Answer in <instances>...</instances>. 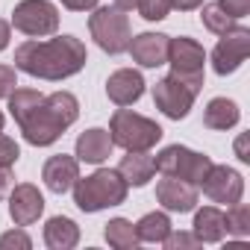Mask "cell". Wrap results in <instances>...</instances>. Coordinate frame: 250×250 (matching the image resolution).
I'll use <instances>...</instances> for the list:
<instances>
[{"label": "cell", "instance_id": "30bf717a", "mask_svg": "<svg viewBox=\"0 0 250 250\" xmlns=\"http://www.w3.org/2000/svg\"><path fill=\"white\" fill-rule=\"evenodd\" d=\"M194 91L186 85V83H180L177 77H162L156 85H153V103H156V109L165 115V118H171V121H183L188 112H191V106H194Z\"/></svg>", "mask_w": 250, "mask_h": 250}, {"label": "cell", "instance_id": "8d00e7d4", "mask_svg": "<svg viewBox=\"0 0 250 250\" xmlns=\"http://www.w3.org/2000/svg\"><path fill=\"white\" fill-rule=\"evenodd\" d=\"M115 6H118V9H124V12H130V9H136V6H139V0H115Z\"/></svg>", "mask_w": 250, "mask_h": 250}, {"label": "cell", "instance_id": "9a60e30c", "mask_svg": "<svg viewBox=\"0 0 250 250\" xmlns=\"http://www.w3.org/2000/svg\"><path fill=\"white\" fill-rule=\"evenodd\" d=\"M77 177H80V159H77V156H68V153L50 156V159L44 162V168H42V180H44V186H47L53 194L71 191L74 183H77Z\"/></svg>", "mask_w": 250, "mask_h": 250}, {"label": "cell", "instance_id": "4316f807", "mask_svg": "<svg viewBox=\"0 0 250 250\" xmlns=\"http://www.w3.org/2000/svg\"><path fill=\"white\" fill-rule=\"evenodd\" d=\"M30 247H33V238L24 229H9L0 235V250H30Z\"/></svg>", "mask_w": 250, "mask_h": 250}, {"label": "cell", "instance_id": "5bb4252c", "mask_svg": "<svg viewBox=\"0 0 250 250\" xmlns=\"http://www.w3.org/2000/svg\"><path fill=\"white\" fill-rule=\"evenodd\" d=\"M168 39L171 36H165V33H139L130 39L127 53L142 68H159L168 59Z\"/></svg>", "mask_w": 250, "mask_h": 250}, {"label": "cell", "instance_id": "7c38bea8", "mask_svg": "<svg viewBox=\"0 0 250 250\" xmlns=\"http://www.w3.org/2000/svg\"><path fill=\"white\" fill-rule=\"evenodd\" d=\"M44 212V197L33 183H21L15 188H9V215L15 221V227H30L42 218Z\"/></svg>", "mask_w": 250, "mask_h": 250}, {"label": "cell", "instance_id": "4dcf8cb0", "mask_svg": "<svg viewBox=\"0 0 250 250\" xmlns=\"http://www.w3.org/2000/svg\"><path fill=\"white\" fill-rule=\"evenodd\" d=\"M218 6L229 15V18H235V21H241L247 12H250V0H218Z\"/></svg>", "mask_w": 250, "mask_h": 250}, {"label": "cell", "instance_id": "f1b7e54d", "mask_svg": "<svg viewBox=\"0 0 250 250\" xmlns=\"http://www.w3.org/2000/svg\"><path fill=\"white\" fill-rule=\"evenodd\" d=\"M18 156H21V147H18V142L12 139V136H6V133H0V165H15L18 162Z\"/></svg>", "mask_w": 250, "mask_h": 250}, {"label": "cell", "instance_id": "e0dca14e", "mask_svg": "<svg viewBox=\"0 0 250 250\" xmlns=\"http://www.w3.org/2000/svg\"><path fill=\"white\" fill-rule=\"evenodd\" d=\"M112 136H109V130H100V127H91V130H85L80 139H77V159L80 162H88V165H100L103 159H109V153H112Z\"/></svg>", "mask_w": 250, "mask_h": 250}, {"label": "cell", "instance_id": "484cf974", "mask_svg": "<svg viewBox=\"0 0 250 250\" xmlns=\"http://www.w3.org/2000/svg\"><path fill=\"white\" fill-rule=\"evenodd\" d=\"M139 15L145 18V21H162V18H168V12H171V6H168V0H139Z\"/></svg>", "mask_w": 250, "mask_h": 250}, {"label": "cell", "instance_id": "44dd1931", "mask_svg": "<svg viewBox=\"0 0 250 250\" xmlns=\"http://www.w3.org/2000/svg\"><path fill=\"white\" fill-rule=\"evenodd\" d=\"M238 118H241V112H238L235 100H227V97H212L206 103V109H203V124L209 130L227 133V130H232L238 124Z\"/></svg>", "mask_w": 250, "mask_h": 250}, {"label": "cell", "instance_id": "603a6c76", "mask_svg": "<svg viewBox=\"0 0 250 250\" xmlns=\"http://www.w3.org/2000/svg\"><path fill=\"white\" fill-rule=\"evenodd\" d=\"M103 235H106L109 247H115V250H136V247L142 244L139 235H136V224L127 221V218H112V221L106 224Z\"/></svg>", "mask_w": 250, "mask_h": 250}, {"label": "cell", "instance_id": "7402d4cb", "mask_svg": "<svg viewBox=\"0 0 250 250\" xmlns=\"http://www.w3.org/2000/svg\"><path fill=\"white\" fill-rule=\"evenodd\" d=\"M171 229H174V224H171V218H168L165 212H147V215L136 224L139 241H147V244H162Z\"/></svg>", "mask_w": 250, "mask_h": 250}, {"label": "cell", "instance_id": "5b68a950", "mask_svg": "<svg viewBox=\"0 0 250 250\" xmlns=\"http://www.w3.org/2000/svg\"><path fill=\"white\" fill-rule=\"evenodd\" d=\"M88 33L97 42V47L109 56L127 53L130 39H133L130 18L118 6H94V15H88Z\"/></svg>", "mask_w": 250, "mask_h": 250}, {"label": "cell", "instance_id": "6da1fadb", "mask_svg": "<svg viewBox=\"0 0 250 250\" xmlns=\"http://www.w3.org/2000/svg\"><path fill=\"white\" fill-rule=\"evenodd\" d=\"M9 115L33 147H47L80 118V103L71 91L44 97L36 88H15L9 94Z\"/></svg>", "mask_w": 250, "mask_h": 250}, {"label": "cell", "instance_id": "ba28073f", "mask_svg": "<svg viewBox=\"0 0 250 250\" xmlns=\"http://www.w3.org/2000/svg\"><path fill=\"white\" fill-rule=\"evenodd\" d=\"M12 27L33 39L53 36L59 30V9L50 0H21L12 9Z\"/></svg>", "mask_w": 250, "mask_h": 250}, {"label": "cell", "instance_id": "83f0119b", "mask_svg": "<svg viewBox=\"0 0 250 250\" xmlns=\"http://www.w3.org/2000/svg\"><path fill=\"white\" fill-rule=\"evenodd\" d=\"M168 250H191V247H200V238L194 235V232H168L165 235V241H162Z\"/></svg>", "mask_w": 250, "mask_h": 250}, {"label": "cell", "instance_id": "52a82bcc", "mask_svg": "<svg viewBox=\"0 0 250 250\" xmlns=\"http://www.w3.org/2000/svg\"><path fill=\"white\" fill-rule=\"evenodd\" d=\"M153 165L159 174L165 177H177V180H186L191 186H200L203 177L209 174L212 168V159L206 153H197V150H188L183 145H168L162 147L156 156H153Z\"/></svg>", "mask_w": 250, "mask_h": 250}, {"label": "cell", "instance_id": "8fae6325", "mask_svg": "<svg viewBox=\"0 0 250 250\" xmlns=\"http://www.w3.org/2000/svg\"><path fill=\"white\" fill-rule=\"evenodd\" d=\"M200 188H203V194H206L209 200L224 203V206H232V203H238L241 194H244V177H241L235 168H229V165H215V162H212V168H209V174L203 177Z\"/></svg>", "mask_w": 250, "mask_h": 250}, {"label": "cell", "instance_id": "1f68e13d", "mask_svg": "<svg viewBox=\"0 0 250 250\" xmlns=\"http://www.w3.org/2000/svg\"><path fill=\"white\" fill-rule=\"evenodd\" d=\"M100 3V0H62V6L71 9V12H88Z\"/></svg>", "mask_w": 250, "mask_h": 250}, {"label": "cell", "instance_id": "d4e9b609", "mask_svg": "<svg viewBox=\"0 0 250 250\" xmlns=\"http://www.w3.org/2000/svg\"><path fill=\"white\" fill-rule=\"evenodd\" d=\"M224 227H227L229 235L247 238V235H250V209H247L241 200L232 203V206H227V212H224Z\"/></svg>", "mask_w": 250, "mask_h": 250}, {"label": "cell", "instance_id": "d6a6232c", "mask_svg": "<svg viewBox=\"0 0 250 250\" xmlns=\"http://www.w3.org/2000/svg\"><path fill=\"white\" fill-rule=\"evenodd\" d=\"M12 188V168L9 165H0V200H3Z\"/></svg>", "mask_w": 250, "mask_h": 250}, {"label": "cell", "instance_id": "d6986e66", "mask_svg": "<svg viewBox=\"0 0 250 250\" xmlns=\"http://www.w3.org/2000/svg\"><path fill=\"white\" fill-rule=\"evenodd\" d=\"M194 235L200 238V244H218L224 235H227V227H224V212L218 206H203L194 212V224H191Z\"/></svg>", "mask_w": 250, "mask_h": 250}, {"label": "cell", "instance_id": "e575fe53", "mask_svg": "<svg viewBox=\"0 0 250 250\" xmlns=\"http://www.w3.org/2000/svg\"><path fill=\"white\" fill-rule=\"evenodd\" d=\"M9 39H12V24L0 18V50L9 47Z\"/></svg>", "mask_w": 250, "mask_h": 250}, {"label": "cell", "instance_id": "ac0fdd59", "mask_svg": "<svg viewBox=\"0 0 250 250\" xmlns=\"http://www.w3.org/2000/svg\"><path fill=\"white\" fill-rule=\"evenodd\" d=\"M118 174L127 180V186H136V188L147 186L153 180V174H156L150 150H127V156H121Z\"/></svg>", "mask_w": 250, "mask_h": 250}, {"label": "cell", "instance_id": "7a4b0ae2", "mask_svg": "<svg viewBox=\"0 0 250 250\" xmlns=\"http://www.w3.org/2000/svg\"><path fill=\"white\" fill-rule=\"evenodd\" d=\"M88 62L85 44L77 36H56L50 42H24L15 47V71H24L39 80H68L80 74Z\"/></svg>", "mask_w": 250, "mask_h": 250}, {"label": "cell", "instance_id": "277c9868", "mask_svg": "<svg viewBox=\"0 0 250 250\" xmlns=\"http://www.w3.org/2000/svg\"><path fill=\"white\" fill-rule=\"evenodd\" d=\"M109 136H112V145L115 147H124V150H150L162 142V127L156 121L121 106L112 112L109 118Z\"/></svg>", "mask_w": 250, "mask_h": 250}, {"label": "cell", "instance_id": "3957f363", "mask_svg": "<svg viewBox=\"0 0 250 250\" xmlns=\"http://www.w3.org/2000/svg\"><path fill=\"white\" fill-rule=\"evenodd\" d=\"M127 180L118 174V168H100L88 177H77L74 183V203L83 209V212H100V209H109V206H121L127 200Z\"/></svg>", "mask_w": 250, "mask_h": 250}, {"label": "cell", "instance_id": "ffe728a7", "mask_svg": "<svg viewBox=\"0 0 250 250\" xmlns=\"http://www.w3.org/2000/svg\"><path fill=\"white\" fill-rule=\"evenodd\" d=\"M44 244L50 250H71L80 244V227L77 221L65 218V215H56L44 224Z\"/></svg>", "mask_w": 250, "mask_h": 250}, {"label": "cell", "instance_id": "74e56055", "mask_svg": "<svg viewBox=\"0 0 250 250\" xmlns=\"http://www.w3.org/2000/svg\"><path fill=\"white\" fill-rule=\"evenodd\" d=\"M3 124H6V118H3V112H0V133H3Z\"/></svg>", "mask_w": 250, "mask_h": 250}, {"label": "cell", "instance_id": "2e32d148", "mask_svg": "<svg viewBox=\"0 0 250 250\" xmlns=\"http://www.w3.org/2000/svg\"><path fill=\"white\" fill-rule=\"evenodd\" d=\"M156 200L168 212H191L197 206V186L162 174V180L156 183Z\"/></svg>", "mask_w": 250, "mask_h": 250}, {"label": "cell", "instance_id": "cb8c5ba5", "mask_svg": "<svg viewBox=\"0 0 250 250\" xmlns=\"http://www.w3.org/2000/svg\"><path fill=\"white\" fill-rule=\"evenodd\" d=\"M200 21H203V27L209 30V33H215V36H221V33H227V30H232L238 21L235 18H229L218 3H200Z\"/></svg>", "mask_w": 250, "mask_h": 250}, {"label": "cell", "instance_id": "9c48e42d", "mask_svg": "<svg viewBox=\"0 0 250 250\" xmlns=\"http://www.w3.org/2000/svg\"><path fill=\"white\" fill-rule=\"evenodd\" d=\"M247 56H250V30L235 24L232 30L221 33V39H218V44H215V50H212V68H215V74H221V77L235 74V71L244 65Z\"/></svg>", "mask_w": 250, "mask_h": 250}, {"label": "cell", "instance_id": "8992f818", "mask_svg": "<svg viewBox=\"0 0 250 250\" xmlns=\"http://www.w3.org/2000/svg\"><path fill=\"white\" fill-rule=\"evenodd\" d=\"M165 65H171V77L186 83L194 94H200V88H203V68H206V50L194 39H188V36L168 39V59H165Z\"/></svg>", "mask_w": 250, "mask_h": 250}, {"label": "cell", "instance_id": "4fadbf2b", "mask_svg": "<svg viewBox=\"0 0 250 250\" xmlns=\"http://www.w3.org/2000/svg\"><path fill=\"white\" fill-rule=\"evenodd\" d=\"M106 94L115 106H133L145 94V77L133 68H118L106 80Z\"/></svg>", "mask_w": 250, "mask_h": 250}, {"label": "cell", "instance_id": "d590c367", "mask_svg": "<svg viewBox=\"0 0 250 250\" xmlns=\"http://www.w3.org/2000/svg\"><path fill=\"white\" fill-rule=\"evenodd\" d=\"M235 156L241 162H250V150H247V136H238L235 139Z\"/></svg>", "mask_w": 250, "mask_h": 250}, {"label": "cell", "instance_id": "f546056e", "mask_svg": "<svg viewBox=\"0 0 250 250\" xmlns=\"http://www.w3.org/2000/svg\"><path fill=\"white\" fill-rule=\"evenodd\" d=\"M18 85V77H15V68L12 65H0V100L9 97Z\"/></svg>", "mask_w": 250, "mask_h": 250}, {"label": "cell", "instance_id": "836d02e7", "mask_svg": "<svg viewBox=\"0 0 250 250\" xmlns=\"http://www.w3.org/2000/svg\"><path fill=\"white\" fill-rule=\"evenodd\" d=\"M203 0H168L171 9H180V12H191V9H200Z\"/></svg>", "mask_w": 250, "mask_h": 250}]
</instances>
